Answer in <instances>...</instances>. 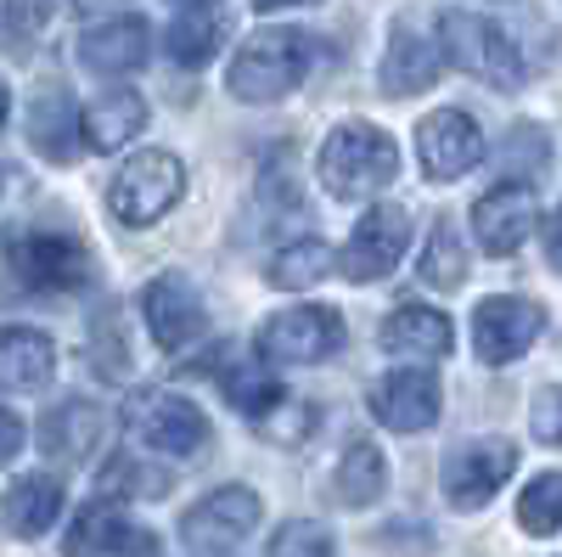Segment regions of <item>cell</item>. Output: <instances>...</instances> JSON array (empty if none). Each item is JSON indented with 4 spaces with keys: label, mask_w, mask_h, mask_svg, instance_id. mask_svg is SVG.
Returning a JSON list of instances; mask_svg holds the SVG:
<instances>
[{
    "label": "cell",
    "mask_w": 562,
    "mask_h": 557,
    "mask_svg": "<svg viewBox=\"0 0 562 557\" xmlns=\"http://www.w3.org/2000/svg\"><path fill=\"white\" fill-rule=\"evenodd\" d=\"M315 68V45L299 29H259L243 40V52L231 57V97L237 102H281L310 79Z\"/></svg>",
    "instance_id": "obj_1"
},
{
    "label": "cell",
    "mask_w": 562,
    "mask_h": 557,
    "mask_svg": "<svg viewBox=\"0 0 562 557\" xmlns=\"http://www.w3.org/2000/svg\"><path fill=\"white\" fill-rule=\"evenodd\" d=\"M315 169H321V186L333 198H378L400 175V147H394L389 130L355 119V124H338L326 135Z\"/></svg>",
    "instance_id": "obj_2"
},
{
    "label": "cell",
    "mask_w": 562,
    "mask_h": 557,
    "mask_svg": "<svg viewBox=\"0 0 562 557\" xmlns=\"http://www.w3.org/2000/svg\"><path fill=\"white\" fill-rule=\"evenodd\" d=\"M439 45H445V57L461 68V74H473L495 90H518L524 85V52L512 45V34L501 23H490L484 12H445L439 18Z\"/></svg>",
    "instance_id": "obj_3"
},
{
    "label": "cell",
    "mask_w": 562,
    "mask_h": 557,
    "mask_svg": "<svg viewBox=\"0 0 562 557\" xmlns=\"http://www.w3.org/2000/svg\"><path fill=\"white\" fill-rule=\"evenodd\" d=\"M180 192H186V164L175 153L147 147V153H130V164L113 175L108 209L119 214V225H135L140 231V225H158L180 203Z\"/></svg>",
    "instance_id": "obj_4"
},
{
    "label": "cell",
    "mask_w": 562,
    "mask_h": 557,
    "mask_svg": "<svg viewBox=\"0 0 562 557\" xmlns=\"http://www.w3.org/2000/svg\"><path fill=\"white\" fill-rule=\"evenodd\" d=\"M124 423H130V434L140 445H153L158 456H203L214 445L209 416L192 400L169 394V389H135L130 405H124Z\"/></svg>",
    "instance_id": "obj_5"
},
{
    "label": "cell",
    "mask_w": 562,
    "mask_h": 557,
    "mask_svg": "<svg viewBox=\"0 0 562 557\" xmlns=\"http://www.w3.org/2000/svg\"><path fill=\"white\" fill-rule=\"evenodd\" d=\"M344 344V321L333 304H299V310H276L259 327V355L270 366H315Z\"/></svg>",
    "instance_id": "obj_6"
},
{
    "label": "cell",
    "mask_w": 562,
    "mask_h": 557,
    "mask_svg": "<svg viewBox=\"0 0 562 557\" xmlns=\"http://www.w3.org/2000/svg\"><path fill=\"white\" fill-rule=\"evenodd\" d=\"M12 276L40 293H68V288H85L90 254L68 231H29V237H12Z\"/></svg>",
    "instance_id": "obj_7"
},
{
    "label": "cell",
    "mask_w": 562,
    "mask_h": 557,
    "mask_svg": "<svg viewBox=\"0 0 562 557\" xmlns=\"http://www.w3.org/2000/svg\"><path fill=\"white\" fill-rule=\"evenodd\" d=\"M405 248H411V214L400 203H378V209L360 214L355 237L344 248V276L349 282H383V276L405 259Z\"/></svg>",
    "instance_id": "obj_8"
},
{
    "label": "cell",
    "mask_w": 562,
    "mask_h": 557,
    "mask_svg": "<svg viewBox=\"0 0 562 557\" xmlns=\"http://www.w3.org/2000/svg\"><path fill=\"white\" fill-rule=\"evenodd\" d=\"M416 158L428 169V180H461L484 158V130L461 108H439L416 124Z\"/></svg>",
    "instance_id": "obj_9"
},
{
    "label": "cell",
    "mask_w": 562,
    "mask_h": 557,
    "mask_svg": "<svg viewBox=\"0 0 562 557\" xmlns=\"http://www.w3.org/2000/svg\"><path fill=\"white\" fill-rule=\"evenodd\" d=\"M546 327V310L535 299H518V293H501V299H484L479 315H473V349L479 360L490 366H506L518 360Z\"/></svg>",
    "instance_id": "obj_10"
},
{
    "label": "cell",
    "mask_w": 562,
    "mask_h": 557,
    "mask_svg": "<svg viewBox=\"0 0 562 557\" xmlns=\"http://www.w3.org/2000/svg\"><path fill=\"white\" fill-rule=\"evenodd\" d=\"M535 220H540V203L524 180H501L473 203V231H479L484 254H495V259L518 254L535 237Z\"/></svg>",
    "instance_id": "obj_11"
},
{
    "label": "cell",
    "mask_w": 562,
    "mask_h": 557,
    "mask_svg": "<svg viewBox=\"0 0 562 557\" xmlns=\"http://www.w3.org/2000/svg\"><path fill=\"white\" fill-rule=\"evenodd\" d=\"M512 468H518L512 439H473L445 461V495L461 506V513H473V506H484L512 479Z\"/></svg>",
    "instance_id": "obj_12"
},
{
    "label": "cell",
    "mask_w": 562,
    "mask_h": 557,
    "mask_svg": "<svg viewBox=\"0 0 562 557\" xmlns=\"http://www.w3.org/2000/svg\"><path fill=\"white\" fill-rule=\"evenodd\" d=\"M147 327L158 338V349L169 355H186L203 333H209V310H203V293L186 282V276H158V282L147 288Z\"/></svg>",
    "instance_id": "obj_13"
},
{
    "label": "cell",
    "mask_w": 562,
    "mask_h": 557,
    "mask_svg": "<svg viewBox=\"0 0 562 557\" xmlns=\"http://www.w3.org/2000/svg\"><path fill=\"white\" fill-rule=\"evenodd\" d=\"M371 411H378V423L394 428V434H422L434 428L439 416V378L422 366H400L389 378L371 383Z\"/></svg>",
    "instance_id": "obj_14"
},
{
    "label": "cell",
    "mask_w": 562,
    "mask_h": 557,
    "mask_svg": "<svg viewBox=\"0 0 562 557\" xmlns=\"http://www.w3.org/2000/svg\"><path fill=\"white\" fill-rule=\"evenodd\" d=\"M254 524H259V495L248 484H225L180 519V535L203 552H220V546H237L243 535H254Z\"/></svg>",
    "instance_id": "obj_15"
},
{
    "label": "cell",
    "mask_w": 562,
    "mask_h": 557,
    "mask_svg": "<svg viewBox=\"0 0 562 557\" xmlns=\"http://www.w3.org/2000/svg\"><path fill=\"white\" fill-rule=\"evenodd\" d=\"M147 52H153L147 18H113V23H97V29L79 34V63L90 74H108V79L135 74L140 63H147Z\"/></svg>",
    "instance_id": "obj_16"
},
{
    "label": "cell",
    "mask_w": 562,
    "mask_h": 557,
    "mask_svg": "<svg viewBox=\"0 0 562 557\" xmlns=\"http://www.w3.org/2000/svg\"><path fill=\"white\" fill-rule=\"evenodd\" d=\"M378 344L400 360H445L456 349V333H450V321L428 304H400L383 315V327H378Z\"/></svg>",
    "instance_id": "obj_17"
},
{
    "label": "cell",
    "mask_w": 562,
    "mask_h": 557,
    "mask_svg": "<svg viewBox=\"0 0 562 557\" xmlns=\"http://www.w3.org/2000/svg\"><path fill=\"white\" fill-rule=\"evenodd\" d=\"M439 68H445V45L400 29L389 40V52H383V74L378 79H383L389 97H416V90H428L439 79Z\"/></svg>",
    "instance_id": "obj_18"
},
{
    "label": "cell",
    "mask_w": 562,
    "mask_h": 557,
    "mask_svg": "<svg viewBox=\"0 0 562 557\" xmlns=\"http://www.w3.org/2000/svg\"><path fill=\"white\" fill-rule=\"evenodd\" d=\"M140 124H147V102H140L135 90H108V97H97L85 108L79 142L90 153H119L130 135H140Z\"/></svg>",
    "instance_id": "obj_19"
},
{
    "label": "cell",
    "mask_w": 562,
    "mask_h": 557,
    "mask_svg": "<svg viewBox=\"0 0 562 557\" xmlns=\"http://www.w3.org/2000/svg\"><path fill=\"white\" fill-rule=\"evenodd\" d=\"M130 541H135L130 519L108 495H97V501H85V513L74 519V530L63 541V557H124Z\"/></svg>",
    "instance_id": "obj_20"
},
{
    "label": "cell",
    "mask_w": 562,
    "mask_h": 557,
    "mask_svg": "<svg viewBox=\"0 0 562 557\" xmlns=\"http://www.w3.org/2000/svg\"><path fill=\"white\" fill-rule=\"evenodd\" d=\"M57 371V349L45 333L34 327H7V344H0V383H7L12 394L18 389H45Z\"/></svg>",
    "instance_id": "obj_21"
},
{
    "label": "cell",
    "mask_w": 562,
    "mask_h": 557,
    "mask_svg": "<svg viewBox=\"0 0 562 557\" xmlns=\"http://www.w3.org/2000/svg\"><path fill=\"white\" fill-rule=\"evenodd\" d=\"M57 513H63V484H57L52 474L18 479V484L7 490V530H12L18 541H40L45 530L57 524Z\"/></svg>",
    "instance_id": "obj_22"
},
{
    "label": "cell",
    "mask_w": 562,
    "mask_h": 557,
    "mask_svg": "<svg viewBox=\"0 0 562 557\" xmlns=\"http://www.w3.org/2000/svg\"><path fill=\"white\" fill-rule=\"evenodd\" d=\"M79 108H74V97L68 90H40V102H34V113H29V135H34V147L52 158V164H68L74 158V142H79Z\"/></svg>",
    "instance_id": "obj_23"
},
{
    "label": "cell",
    "mask_w": 562,
    "mask_h": 557,
    "mask_svg": "<svg viewBox=\"0 0 562 557\" xmlns=\"http://www.w3.org/2000/svg\"><path fill=\"white\" fill-rule=\"evenodd\" d=\"M102 439H108V416L90 400H68V405H57L52 416H45V445H52L57 456H68V461H85L90 450H102Z\"/></svg>",
    "instance_id": "obj_24"
},
{
    "label": "cell",
    "mask_w": 562,
    "mask_h": 557,
    "mask_svg": "<svg viewBox=\"0 0 562 557\" xmlns=\"http://www.w3.org/2000/svg\"><path fill=\"white\" fill-rule=\"evenodd\" d=\"M333 484H338V501H344V506L383 501V490H389V461H383V450L371 445V439H349L344 456H338Z\"/></svg>",
    "instance_id": "obj_25"
},
{
    "label": "cell",
    "mask_w": 562,
    "mask_h": 557,
    "mask_svg": "<svg viewBox=\"0 0 562 557\" xmlns=\"http://www.w3.org/2000/svg\"><path fill=\"white\" fill-rule=\"evenodd\" d=\"M220 34H225V18H220L214 7H180L164 45H169V57H175L180 68H203V63H214V52H220Z\"/></svg>",
    "instance_id": "obj_26"
},
{
    "label": "cell",
    "mask_w": 562,
    "mask_h": 557,
    "mask_svg": "<svg viewBox=\"0 0 562 557\" xmlns=\"http://www.w3.org/2000/svg\"><path fill=\"white\" fill-rule=\"evenodd\" d=\"M326 270H333V248H326L321 237H299L293 248H281L270 259V282L276 288H315Z\"/></svg>",
    "instance_id": "obj_27"
},
{
    "label": "cell",
    "mask_w": 562,
    "mask_h": 557,
    "mask_svg": "<svg viewBox=\"0 0 562 557\" xmlns=\"http://www.w3.org/2000/svg\"><path fill=\"white\" fill-rule=\"evenodd\" d=\"M220 389H225V400L237 405L243 416H254V423L288 400V394L276 389V378H265V366H231L225 378H220Z\"/></svg>",
    "instance_id": "obj_28"
},
{
    "label": "cell",
    "mask_w": 562,
    "mask_h": 557,
    "mask_svg": "<svg viewBox=\"0 0 562 557\" xmlns=\"http://www.w3.org/2000/svg\"><path fill=\"white\" fill-rule=\"evenodd\" d=\"M422 282H428V288H445V293L467 282V254H461V237L450 231V220L434 225L428 254H422Z\"/></svg>",
    "instance_id": "obj_29"
},
{
    "label": "cell",
    "mask_w": 562,
    "mask_h": 557,
    "mask_svg": "<svg viewBox=\"0 0 562 557\" xmlns=\"http://www.w3.org/2000/svg\"><path fill=\"white\" fill-rule=\"evenodd\" d=\"M518 524L529 535H557L562 530V474H540L524 501H518Z\"/></svg>",
    "instance_id": "obj_30"
},
{
    "label": "cell",
    "mask_w": 562,
    "mask_h": 557,
    "mask_svg": "<svg viewBox=\"0 0 562 557\" xmlns=\"http://www.w3.org/2000/svg\"><path fill=\"white\" fill-rule=\"evenodd\" d=\"M315 428H321V411H315L310 400H281L270 416H259V434H265L270 445H281V450L304 445Z\"/></svg>",
    "instance_id": "obj_31"
},
{
    "label": "cell",
    "mask_w": 562,
    "mask_h": 557,
    "mask_svg": "<svg viewBox=\"0 0 562 557\" xmlns=\"http://www.w3.org/2000/svg\"><path fill=\"white\" fill-rule=\"evenodd\" d=\"M265 557H333V535L310 519H293L270 535V552Z\"/></svg>",
    "instance_id": "obj_32"
},
{
    "label": "cell",
    "mask_w": 562,
    "mask_h": 557,
    "mask_svg": "<svg viewBox=\"0 0 562 557\" xmlns=\"http://www.w3.org/2000/svg\"><path fill=\"white\" fill-rule=\"evenodd\" d=\"M52 18V0H7V34H12V52L23 57V45L45 29Z\"/></svg>",
    "instance_id": "obj_33"
},
{
    "label": "cell",
    "mask_w": 562,
    "mask_h": 557,
    "mask_svg": "<svg viewBox=\"0 0 562 557\" xmlns=\"http://www.w3.org/2000/svg\"><path fill=\"white\" fill-rule=\"evenodd\" d=\"M529 428H535L540 445H562V389H557V383H546V389L535 394V405H529Z\"/></svg>",
    "instance_id": "obj_34"
},
{
    "label": "cell",
    "mask_w": 562,
    "mask_h": 557,
    "mask_svg": "<svg viewBox=\"0 0 562 557\" xmlns=\"http://www.w3.org/2000/svg\"><path fill=\"white\" fill-rule=\"evenodd\" d=\"M506 169H512V180H518V175H535V169H546V135H540V130H529V124L512 130Z\"/></svg>",
    "instance_id": "obj_35"
},
{
    "label": "cell",
    "mask_w": 562,
    "mask_h": 557,
    "mask_svg": "<svg viewBox=\"0 0 562 557\" xmlns=\"http://www.w3.org/2000/svg\"><path fill=\"white\" fill-rule=\"evenodd\" d=\"M546 259H551V270H562V209H557V220L546 225Z\"/></svg>",
    "instance_id": "obj_36"
},
{
    "label": "cell",
    "mask_w": 562,
    "mask_h": 557,
    "mask_svg": "<svg viewBox=\"0 0 562 557\" xmlns=\"http://www.w3.org/2000/svg\"><path fill=\"white\" fill-rule=\"evenodd\" d=\"M0 434H7V456H18V445H23V423H18V416L7 411V416H0Z\"/></svg>",
    "instance_id": "obj_37"
},
{
    "label": "cell",
    "mask_w": 562,
    "mask_h": 557,
    "mask_svg": "<svg viewBox=\"0 0 562 557\" xmlns=\"http://www.w3.org/2000/svg\"><path fill=\"white\" fill-rule=\"evenodd\" d=\"M259 12H288V7H315V0H254Z\"/></svg>",
    "instance_id": "obj_38"
},
{
    "label": "cell",
    "mask_w": 562,
    "mask_h": 557,
    "mask_svg": "<svg viewBox=\"0 0 562 557\" xmlns=\"http://www.w3.org/2000/svg\"><path fill=\"white\" fill-rule=\"evenodd\" d=\"M180 7H209V0H180Z\"/></svg>",
    "instance_id": "obj_39"
}]
</instances>
